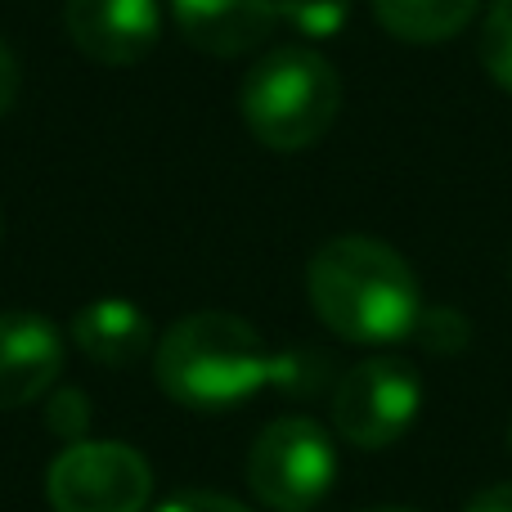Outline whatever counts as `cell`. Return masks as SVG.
<instances>
[{"label":"cell","instance_id":"obj_1","mask_svg":"<svg viewBox=\"0 0 512 512\" xmlns=\"http://www.w3.org/2000/svg\"><path fill=\"white\" fill-rule=\"evenodd\" d=\"M328 360L310 351H270L248 319L230 310H198L162 333L153 346V378L180 409L216 414L265 387L310 396L324 387Z\"/></svg>","mask_w":512,"mask_h":512},{"label":"cell","instance_id":"obj_2","mask_svg":"<svg viewBox=\"0 0 512 512\" xmlns=\"http://www.w3.org/2000/svg\"><path fill=\"white\" fill-rule=\"evenodd\" d=\"M306 292L319 324L355 346L405 342L423 315L418 274L391 243L369 234L328 239L306 265Z\"/></svg>","mask_w":512,"mask_h":512},{"label":"cell","instance_id":"obj_3","mask_svg":"<svg viewBox=\"0 0 512 512\" xmlns=\"http://www.w3.org/2000/svg\"><path fill=\"white\" fill-rule=\"evenodd\" d=\"M239 113L256 144L301 153L333 131L342 113V77L310 45H283L252 63L239 86Z\"/></svg>","mask_w":512,"mask_h":512},{"label":"cell","instance_id":"obj_4","mask_svg":"<svg viewBox=\"0 0 512 512\" xmlns=\"http://www.w3.org/2000/svg\"><path fill=\"white\" fill-rule=\"evenodd\" d=\"M337 450L310 418H274L248 450V486L274 512H310L333 490Z\"/></svg>","mask_w":512,"mask_h":512},{"label":"cell","instance_id":"obj_5","mask_svg":"<svg viewBox=\"0 0 512 512\" xmlns=\"http://www.w3.org/2000/svg\"><path fill=\"white\" fill-rule=\"evenodd\" d=\"M423 405V378L405 360L373 355L337 378L333 427L355 450H387L414 427Z\"/></svg>","mask_w":512,"mask_h":512},{"label":"cell","instance_id":"obj_6","mask_svg":"<svg viewBox=\"0 0 512 512\" xmlns=\"http://www.w3.org/2000/svg\"><path fill=\"white\" fill-rule=\"evenodd\" d=\"M54 512H144L153 499V472L140 450L122 441L63 445L45 477Z\"/></svg>","mask_w":512,"mask_h":512},{"label":"cell","instance_id":"obj_7","mask_svg":"<svg viewBox=\"0 0 512 512\" xmlns=\"http://www.w3.org/2000/svg\"><path fill=\"white\" fill-rule=\"evenodd\" d=\"M68 41L104 68H135L149 59L162 36L158 0H68L63 5Z\"/></svg>","mask_w":512,"mask_h":512},{"label":"cell","instance_id":"obj_8","mask_svg":"<svg viewBox=\"0 0 512 512\" xmlns=\"http://www.w3.org/2000/svg\"><path fill=\"white\" fill-rule=\"evenodd\" d=\"M63 373V333L45 315L5 310L0 315V409L45 400Z\"/></svg>","mask_w":512,"mask_h":512},{"label":"cell","instance_id":"obj_9","mask_svg":"<svg viewBox=\"0 0 512 512\" xmlns=\"http://www.w3.org/2000/svg\"><path fill=\"white\" fill-rule=\"evenodd\" d=\"M167 5L185 45L212 59H243L261 50L279 23L274 0H167Z\"/></svg>","mask_w":512,"mask_h":512},{"label":"cell","instance_id":"obj_10","mask_svg":"<svg viewBox=\"0 0 512 512\" xmlns=\"http://www.w3.org/2000/svg\"><path fill=\"white\" fill-rule=\"evenodd\" d=\"M68 337L99 369H131L153 346L149 315L122 297H99V301H90V306H81L77 315H72Z\"/></svg>","mask_w":512,"mask_h":512},{"label":"cell","instance_id":"obj_11","mask_svg":"<svg viewBox=\"0 0 512 512\" xmlns=\"http://www.w3.org/2000/svg\"><path fill=\"white\" fill-rule=\"evenodd\" d=\"M382 32L405 45H436L459 36L481 14V0H369Z\"/></svg>","mask_w":512,"mask_h":512},{"label":"cell","instance_id":"obj_12","mask_svg":"<svg viewBox=\"0 0 512 512\" xmlns=\"http://www.w3.org/2000/svg\"><path fill=\"white\" fill-rule=\"evenodd\" d=\"M477 54H481V63H486V72L495 77V86H504L512 95V0H495V5L486 9Z\"/></svg>","mask_w":512,"mask_h":512},{"label":"cell","instance_id":"obj_13","mask_svg":"<svg viewBox=\"0 0 512 512\" xmlns=\"http://www.w3.org/2000/svg\"><path fill=\"white\" fill-rule=\"evenodd\" d=\"M279 5V18L292 27V32L310 36V41H328L346 27L351 18V0H274Z\"/></svg>","mask_w":512,"mask_h":512},{"label":"cell","instance_id":"obj_14","mask_svg":"<svg viewBox=\"0 0 512 512\" xmlns=\"http://www.w3.org/2000/svg\"><path fill=\"white\" fill-rule=\"evenodd\" d=\"M45 427L50 436H59L63 445H77L90 436V400L77 387H54L45 400Z\"/></svg>","mask_w":512,"mask_h":512},{"label":"cell","instance_id":"obj_15","mask_svg":"<svg viewBox=\"0 0 512 512\" xmlns=\"http://www.w3.org/2000/svg\"><path fill=\"white\" fill-rule=\"evenodd\" d=\"M414 337L427 346V351L454 355V351H463V342H468V319L454 315V310H423Z\"/></svg>","mask_w":512,"mask_h":512},{"label":"cell","instance_id":"obj_16","mask_svg":"<svg viewBox=\"0 0 512 512\" xmlns=\"http://www.w3.org/2000/svg\"><path fill=\"white\" fill-rule=\"evenodd\" d=\"M158 512H252L230 495H212V490H185V495L167 499Z\"/></svg>","mask_w":512,"mask_h":512},{"label":"cell","instance_id":"obj_17","mask_svg":"<svg viewBox=\"0 0 512 512\" xmlns=\"http://www.w3.org/2000/svg\"><path fill=\"white\" fill-rule=\"evenodd\" d=\"M18 81H23V72H18V59H14V50H9L5 41H0V117L14 108V99H18Z\"/></svg>","mask_w":512,"mask_h":512},{"label":"cell","instance_id":"obj_18","mask_svg":"<svg viewBox=\"0 0 512 512\" xmlns=\"http://www.w3.org/2000/svg\"><path fill=\"white\" fill-rule=\"evenodd\" d=\"M463 512H512V481H504V486H490L481 490L477 499H472Z\"/></svg>","mask_w":512,"mask_h":512},{"label":"cell","instance_id":"obj_19","mask_svg":"<svg viewBox=\"0 0 512 512\" xmlns=\"http://www.w3.org/2000/svg\"><path fill=\"white\" fill-rule=\"evenodd\" d=\"M364 512H418V508H405V504H373V508H364Z\"/></svg>","mask_w":512,"mask_h":512},{"label":"cell","instance_id":"obj_20","mask_svg":"<svg viewBox=\"0 0 512 512\" xmlns=\"http://www.w3.org/2000/svg\"><path fill=\"white\" fill-rule=\"evenodd\" d=\"M508 445H512V427H508Z\"/></svg>","mask_w":512,"mask_h":512}]
</instances>
